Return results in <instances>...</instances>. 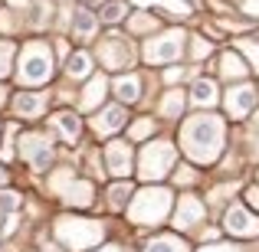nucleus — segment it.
Listing matches in <instances>:
<instances>
[{"mask_svg":"<svg viewBox=\"0 0 259 252\" xmlns=\"http://www.w3.org/2000/svg\"><path fill=\"white\" fill-rule=\"evenodd\" d=\"M53 125H56V131L63 134L66 141H76L79 131H82V125H79V118H76L72 112H59L56 118H53Z\"/></svg>","mask_w":259,"mask_h":252,"instance_id":"16","label":"nucleus"},{"mask_svg":"<svg viewBox=\"0 0 259 252\" xmlns=\"http://www.w3.org/2000/svg\"><path fill=\"white\" fill-rule=\"evenodd\" d=\"M13 112H17L20 118H36V115L46 112V95H39V92H20L17 98H13Z\"/></svg>","mask_w":259,"mask_h":252,"instance_id":"14","label":"nucleus"},{"mask_svg":"<svg viewBox=\"0 0 259 252\" xmlns=\"http://www.w3.org/2000/svg\"><path fill=\"white\" fill-rule=\"evenodd\" d=\"M203 220V203L197 196H181L177 200V213H174V226L177 229H194Z\"/></svg>","mask_w":259,"mask_h":252,"instance_id":"10","label":"nucleus"},{"mask_svg":"<svg viewBox=\"0 0 259 252\" xmlns=\"http://www.w3.org/2000/svg\"><path fill=\"white\" fill-rule=\"evenodd\" d=\"M220 66H223V76L227 79H246V72H249V66L243 63L236 53H223V59H220Z\"/></svg>","mask_w":259,"mask_h":252,"instance_id":"18","label":"nucleus"},{"mask_svg":"<svg viewBox=\"0 0 259 252\" xmlns=\"http://www.w3.org/2000/svg\"><path fill=\"white\" fill-rule=\"evenodd\" d=\"M181 108H184V95L181 92H167V98L161 102V112H164L167 118H177V115H181Z\"/></svg>","mask_w":259,"mask_h":252,"instance_id":"26","label":"nucleus"},{"mask_svg":"<svg viewBox=\"0 0 259 252\" xmlns=\"http://www.w3.org/2000/svg\"><path fill=\"white\" fill-rule=\"evenodd\" d=\"M72 23H76V36L79 39H89L95 30H99V17H92V13H85V10H79L76 17H72Z\"/></svg>","mask_w":259,"mask_h":252,"instance_id":"20","label":"nucleus"},{"mask_svg":"<svg viewBox=\"0 0 259 252\" xmlns=\"http://www.w3.org/2000/svg\"><path fill=\"white\" fill-rule=\"evenodd\" d=\"M99 252H121L118 246H105V249H99Z\"/></svg>","mask_w":259,"mask_h":252,"instance_id":"35","label":"nucleus"},{"mask_svg":"<svg viewBox=\"0 0 259 252\" xmlns=\"http://www.w3.org/2000/svg\"><path fill=\"white\" fill-rule=\"evenodd\" d=\"M145 134H151V121L141 118L138 125H132V138H145Z\"/></svg>","mask_w":259,"mask_h":252,"instance_id":"30","label":"nucleus"},{"mask_svg":"<svg viewBox=\"0 0 259 252\" xmlns=\"http://www.w3.org/2000/svg\"><path fill=\"white\" fill-rule=\"evenodd\" d=\"M246 207L259 213V183H256V187H246Z\"/></svg>","mask_w":259,"mask_h":252,"instance_id":"31","label":"nucleus"},{"mask_svg":"<svg viewBox=\"0 0 259 252\" xmlns=\"http://www.w3.org/2000/svg\"><path fill=\"white\" fill-rule=\"evenodd\" d=\"M174 161H177V151H174L171 141H154L138 158V177L141 180H161L174 167Z\"/></svg>","mask_w":259,"mask_h":252,"instance_id":"4","label":"nucleus"},{"mask_svg":"<svg viewBox=\"0 0 259 252\" xmlns=\"http://www.w3.org/2000/svg\"><path fill=\"white\" fill-rule=\"evenodd\" d=\"M0 102H4V88H0Z\"/></svg>","mask_w":259,"mask_h":252,"instance_id":"37","label":"nucleus"},{"mask_svg":"<svg viewBox=\"0 0 259 252\" xmlns=\"http://www.w3.org/2000/svg\"><path fill=\"white\" fill-rule=\"evenodd\" d=\"M200 252H240L236 246H207V249H200Z\"/></svg>","mask_w":259,"mask_h":252,"instance_id":"34","label":"nucleus"},{"mask_svg":"<svg viewBox=\"0 0 259 252\" xmlns=\"http://www.w3.org/2000/svg\"><path fill=\"white\" fill-rule=\"evenodd\" d=\"M59 193L66 190V203H76V207H89L92 203V187H89L85 180H76V177H63V180H56Z\"/></svg>","mask_w":259,"mask_h":252,"instance_id":"11","label":"nucleus"},{"mask_svg":"<svg viewBox=\"0 0 259 252\" xmlns=\"http://www.w3.org/2000/svg\"><path fill=\"white\" fill-rule=\"evenodd\" d=\"M184 49V33L181 30H167L164 36L151 39L145 46V59L148 63H167V59H177Z\"/></svg>","mask_w":259,"mask_h":252,"instance_id":"7","label":"nucleus"},{"mask_svg":"<svg viewBox=\"0 0 259 252\" xmlns=\"http://www.w3.org/2000/svg\"><path fill=\"white\" fill-rule=\"evenodd\" d=\"M181 144L190 161L213 164L223 154V144H227V128H223V121L217 115H197L181 128Z\"/></svg>","mask_w":259,"mask_h":252,"instance_id":"1","label":"nucleus"},{"mask_svg":"<svg viewBox=\"0 0 259 252\" xmlns=\"http://www.w3.org/2000/svg\"><path fill=\"white\" fill-rule=\"evenodd\" d=\"M171 200H174L171 190L148 187V190H141V193L132 200L128 213H132V220L138 223V226H158V223L167 216V210H171Z\"/></svg>","mask_w":259,"mask_h":252,"instance_id":"2","label":"nucleus"},{"mask_svg":"<svg viewBox=\"0 0 259 252\" xmlns=\"http://www.w3.org/2000/svg\"><path fill=\"white\" fill-rule=\"evenodd\" d=\"M121 17H125V4H108L105 10H102V20H105V23H118Z\"/></svg>","mask_w":259,"mask_h":252,"instance_id":"28","label":"nucleus"},{"mask_svg":"<svg viewBox=\"0 0 259 252\" xmlns=\"http://www.w3.org/2000/svg\"><path fill=\"white\" fill-rule=\"evenodd\" d=\"M53 76V56H50V46L33 39V43L23 46V56H20V69H17V79L23 85H43L50 82Z\"/></svg>","mask_w":259,"mask_h":252,"instance_id":"3","label":"nucleus"},{"mask_svg":"<svg viewBox=\"0 0 259 252\" xmlns=\"http://www.w3.org/2000/svg\"><path fill=\"white\" fill-rule=\"evenodd\" d=\"M115 95H118L121 102H138L141 79L138 76H121V79H115Z\"/></svg>","mask_w":259,"mask_h":252,"instance_id":"17","label":"nucleus"},{"mask_svg":"<svg viewBox=\"0 0 259 252\" xmlns=\"http://www.w3.org/2000/svg\"><path fill=\"white\" fill-rule=\"evenodd\" d=\"M10 63H13V43H0V79L10 72Z\"/></svg>","mask_w":259,"mask_h":252,"instance_id":"27","label":"nucleus"},{"mask_svg":"<svg viewBox=\"0 0 259 252\" xmlns=\"http://www.w3.org/2000/svg\"><path fill=\"white\" fill-rule=\"evenodd\" d=\"M20 147H23V158L30 161L36 170H46V167H50L53 147H50V141H46V134H23Z\"/></svg>","mask_w":259,"mask_h":252,"instance_id":"9","label":"nucleus"},{"mask_svg":"<svg viewBox=\"0 0 259 252\" xmlns=\"http://www.w3.org/2000/svg\"><path fill=\"white\" fill-rule=\"evenodd\" d=\"M4 180H7V174H4V170H0V183H4Z\"/></svg>","mask_w":259,"mask_h":252,"instance_id":"36","label":"nucleus"},{"mask_svg":"<svg viewBox=\"0 0 259 252\" xmlns=\"http://www.w3.org/2000/svg\"><path fill=\"white\" fill-rule=\"evenodd\" d=\"M17 207H20V193H10V190H4V193H0V213H13Z\"/></svg>","mask_w":259,"mask_h":252,"instance_id":"29","label":"nucleus"},{"mask_svg":"<svg viewBox=\"0 0 259 252\" xmlns=\"http://www.w3.org/2000/svg\"><path fill=\"white\" fill-rule=\"evenodd\" d=\"M102 95H105V79H92L89 82V88H85V95H82V108H95L102 102Z\"/></svg>","mask_w":259,"mask_h":252,"instance_id":"23","label":"nucleus"},{"mask_svg":"<svg viewBox=\"0 0 259 252\" xmlns=\"http://www.w3.org/2000/svg\"><path fill=\"white\" fill-rule=\"evenodd\" d=\"M125 108H118V105H108L105 112H99L95 115V121H92V131L95 134H115L121 125H125Z\"/></svg>","mask_w":259,"mask_h":252,"instance_id":"13","label":"nucleus"},{"mask_svg":"<svg viewBox=\"0 0 259 252\" xmlns=\"http://www.w3.org/2000/svg\"><path fill=\"white\" fill-rule=\"evenodd\" d=\"M102 56H105V63H108V66H125V59H128V46H125V39H108V43L102 46Z\"/></svg>","mask_w":259,"mask_h":252,"instance_id":"19","label":"nucleus"},{"mask_svg":"<svg viewBox=\"0 0 259 252\" xmlns=\"http://www.w3.org/2000/svg\"><path fill=\"white\" fill-rule=\"evenodd\" d=\"M66 72H69L72 79H85L89 72H92V59H89V53H76V56H69Z\"/></svg>","mask_w":259,"mask_h":252,"instance_id":"21","label":"nucleus"},{"mask_svg":"<svg viewBox=\"0 0 259 252\" xmlns=\"http://www.w3.org/2000/svg\"><path fill=\"white\" fill-rule=\"evenodd\" d=\"M253 154L259 158V118L253 121Z\"/></svg>","mask_w":259,"mask_h":252,"instance_id":"33","label":"nucleus"},{"mask_svg":"<svg viewBox=\"0 0 259 252\" xmlns=\"http://www.w3.org/2000/svg\"><path fill=\"white\" fill-rule=\"evenodd\" d=\"M223 229L236 239H256L259 236V213L246 207V203H233L223 216Z\"/></svg>","mask_w":259,"mask_h":252,"instance_id":"6","label":"nucleus"},{"mask_svg":"<svg viewBox=\"0 0 259 252\" xmlns=\"http://www.w3.org/2000/svg\"><path fill=\"white\" fill-rule=\"evenodd\" d=\"M145 252H187V246H184L177 236H158V239L148 242Z\"/></svg>","mask_w":259,"mask_h":252,"instance_id":"22","label":"nucleus"},{"mask_svg":"<svg viewBox=\"0 0 259 252\" xmlns=\"http://www.w3.org/2000/svg\"><path fill=\"white\" fill-rule=\"evenodd\" d=\"M56 236L66 249L72 252H82L85 246L102 239V226L99 223H89V220H59L56 223Z\"/></svg>","mask_w":259,"mask_h":252,"instance_id":"5","label":"nucleus"},{"mask_svg":"<svg viewBox=\"0 0 259 252\" xmlns=\"http://www.w3.org/2000/svg\"><path fill=\"white\" fill-rule=\"evenodd\" d=\"M190 53H194V56H207V53H210V43H207V39H194Z\"/></svg>","mask_w":259,"mask_h":252,"instance_id":"32","label":"nucleus"},{"mask_svg":"<svg viewBox=\"0 0 259 252\" xmlns=\"http://www.w3.org/2000/svg\"><path fill=\"white\" fill-rule=\"evenodd\" d=\"M128 196H132V183H115V187L108 190V203H112V210H121L128 203Z\"/></svg>","mask_w":259,"mask_h":252,"instance_id":"24","label":"nucleus"},{"mask_svg":"<svg viewBox=\"0 0 259 252\" xmlns=\"http://www.w3.org/2000/svg\"><path fill=\"white\" fill-rule=\"evenodd\" d=\"M259 105V95L253 85H233L227 92V112L230 118H246V115H253Z\"/></svg>","mask_w":259,"mask_h":252,"instance_id":"8","label":"nucleus"},{"mask_svg":"<svg viewBox=\"0 0 259 252\" xmlns=\"http://www.w3.org/2000/svg\"><path fill=\"white\" fill-rule=\"evenodd\" d=\"M105 161H108V170H112L115 177H128V170H132V151H128V144H121V141H112V144L105 147Z\"/></svg>","mask_w":259,"mask_h":252,"instance_id":"12","label":"nucleus"},{"mask_svg":"<svg viewBox=\"0 0 259 252\" xmlns=\"http://www.w3.org/2000/svg\"><path fill=\"white\" fill-rule=\"evenodd\" d=\"M240 53L246 56V66L259 72V43L256 39H240Z\"/></svg>","mask_w":259,"mask_h":252,"instance_id":"25","label":"nucleus"},{"mask_svg":"<svg viewBox=\"0 0 259 252\" xmlns=\"http://www.w3.org/2000/svg\"><path fill=\"white\" fill-rule=\"evenodd\" d=\"M190 98H194V105H203V108L217 105V82L213 79H197L194 88H190Z\"/></svg>","mask_w":259,"mask_h":252,"instance_id":"15","label":"nucleus"}]
</instances>
